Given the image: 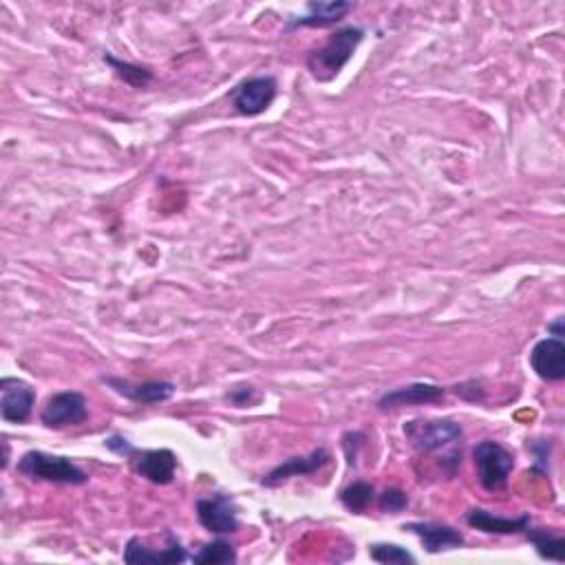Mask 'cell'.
Returning <instances> with one entry per match:
<instances>
[{
    "label": "cell",
    "instance_id": "cell-22",
    "mask_svg": "<svg viewBox=\"0 0 565 565\" xmlns=\"http://www.w3.org/2000/svg\"><path fill=\"white\" fill-rule=\"evenodd\" d=\"M104 62H109V65L120 73V76L133 84V87H146L148 82H151V71L148 69H142V67H137V65H129V62H122V60H117L113 56H104Z\"/></svg>",
    "mask_w": 565,
    "mask_h": 565
},
{
    "label": "cell",
    "instance_id": "cell-26",
    "mask_svg": "<svg viewBox=\"0 0 565 565\" xmlns=\"http://www.w3.org/2000/svg\"><path fill=\"white\" fill-rule=\"evenodd\" d=\"M228 400H232L237 407H248V404L254 402V389L252 387L234 389L232 393H228Z\"/></svg>",
    "mask_w": 565,
    "mask_h": 565
},
{
    "label": "cell",
    "instance_id": "cell-2",
    "mask_svg": "<svg viewBox=\"0 0 565 565\" xmlns=\"http://www.w3.org/2000/svg\"><path fill=\"white\" fill-rule=\"evenodd\" d=\"M18 473L34 479V482H49V484L82 486L89 482V475L84 473L76 462H71L69 457L49 455L42 451H29L20 457Z\"/></svg>",
    "mask_w": 565,
    "mask_h": 565
},
{
    "label": "cell",
    "instance_id": "cell-1",
    "mask_svg": "<svg viewBox=\"0 0 565 565\" xmlns=\"http://www.w3.org/2000/svg\"><path fill=\"white\" fill-rule=\"evenodd\" d=\"M365 40V31L360 27H345L338 29L336 34L329 36L325 45L309 53L307 69L312 71V76L321 82L334 80L340 71L345 69L347 62L354 56L360 42Z\"/></svg>",
    "mask_w": 565,
    "mask_h": 565
},
{
    "label": "cell",
    "instance_id": "cell-16",
    "mask_svg": "<svg viewBox=\"0 0 565 565\" xmlns=\"http://www.w3.org/2000/svg\"><path fill=\"white\" fill-rule=\"evenodd\" d=\"M466 521L468 526L482 530L486 535H517V532H526V528H530V515H521L517 519H504L488 513L484 508L468 510Z\"/></svg>",
    "mask_w": 565,
    "mask_h": 565
},
{
    "label": "cell",
    "instance_id": "cell-9",
    "mask_svg": "<svg viewBox=\"0 0 565 565\" xmlns=\"http://www.w3.org/2000/svg\"><path fill=\"white\" fill-rule=\"evenodd\" d=\"M133 471L148 479L153 484H170L175 479L177 471V457L173 451L168 449H153V451H133L129 455Z\"/></svg>",
    "mask_w": 565,
    "mask_h": 565
},
{
    "label": "cell",
    "instance_id": "cell-10",
    "mask_svg": "<svg viewBox=\"0 0 565 565\" xmlns=\"http://www.w3.org/2000/svg\"><path fill=\"white\" fill-rule=\"evenodd\" d=\"M530 365L546 382L565 378V343L561 338H543L530 351Z\"/></svg>",
    "mask_w": 565,
    "mask_h": 565
},
{
    "label": "cell",
    "instance_id": "cell-8",
    "mask_svg": "<svg viewBox=\"0 0 565 565\" xmlns=\"http://www.w3.org/2000/svg\"><path fill=\"white\" fill-rule=\"evenodd\" d=\"M36 404V391L25 380L3 378L0 380V415L5 422L25 424L31 418Z\"/></svg>",
    "mask_w": 565,
    "mask_h": 565
},
{
    "label": "cell",
    "instance_id": "cell-12",
    "mask_svg": "<svg viewBox=\"0 0 565 565\" xmlns=\"http://www.w3.org/2000/svg\"><path fill=\"white\" fill-rule=\"evenodd\" d=\"M188 559L186 548L181 546L179 539L168 532V548L153 550L148 548L140 537H133L124 548V561L131 565H144V563H184Z\"/></svg>",
    "mask_w": 565,
    "mask_h": 565
},
{
    "label": "cell",
    "instance_id": "cell-25",
    "mask_svg": "<svg viewBox=\"0 0 565 565\" xmlns=\"http://www.w3.org/2000/svg\"><path fill=\"white\" fill-rule=\"evenodd\" d=\"M104 446H106V449H109V451H113V453H117V455H122V457H129V455L135 451L133 446H131V442L126 440L124 435H111L109 440L104 442Z\"/></svg>",
    "mask_w": 565,
    "mask_h": 565
},
{
    "label": "cell",
    "instance_id": "cell-19",
    "mask_svg": "<svg viewBox=\"0 0 565 565\" xmlns=\"http://www.w3.org/2000/svg\"><path fill=\"white\" fill-rule=\"evenodd\" d=\"M237 561V550H234L228 541L215 539L212 543H206L195 557L193 563H208V565H223V563H234Z\"/></svg>",
    "mask_w": 565,
    "mask_h": 565
},
{
    "label": "cell",
    "instance_id": "cell-20",
    "mask_svg": "<svg viewBox=\"0 0 565 565\" xmlns=\"http://www.w3.org/2000/svg\"><path fill=\"white\" fill-rule=\"evenodd\" d=\"M340 501H343V506L351 510V513L362 515L373 501V486L367 482L349 484L343 493H340Z\"/></svg>",
    "mask_w": 565,
    "mask_h": 565
},
{
    "label": "cell",
    "instance_id": "cell-7",
    "mask_svg": "<svg viewBox=\"0 0 565 565\" xmlns=\"http://www.w3.org/2000/svg\"><path fill=\"white\" fill-rule=\"evenodd\" d=\"M199 524L212 535H232L239 530V510L228 495H212L197 501Z\"/></svg>",
    "mask_w": 565,
    "mask_h": 565
},
{
    "label": "cell",
    "instance_id": "cell-21",
    "mask_svg": "<svg viewBox=\"0 0 565 565\" xmlns=\"http://www.w3.org/2000/svg\"><path fill=\"white\" fill-rule=\"evenodd\" d=\"M369 557L376 563H415V557L398 543H373L369 546Z\"/></svg>",
    "mask_w": 565,
    "mask_h": 565
},
{
    "label": "cell",
    "instance_id": "cell-24",
    "mask_svg": "<svg viewBox=\"0 0 565 565\" xmlns=\"http://www.w3.org/2000/svg\"><path fill=\"white\" fill-rule=\"evenodd\" d=\"M530 451L535 455V471L548 473V460H550V444L548 442H532Z\"/></svg>",
    "mask_w": 565,
    "mask_h": 565
},
{
    "label": "cell",
    "instance_id": "cell-18",
    "mask_svg": "<svg viewBox=\"0 0 565 565\" xmlns=\"http://www.w3.org/2000/svg\"><path fill=\"white\" fill-rule=\"evenodd\" d=\"M526 535H528V541L532 543V546L537 548V554L541 559L557 561V563L563 561L565 541H563L561 535H557V532L546 530V528H535V530L526 528Z\"/></svg>",
    "mask_w": 565,
    "mask_h": 565
},
{
    "label": "cell",
    "instance_id": "cell-14",
    "mask_svg": "<svg viewBox=\"0 0 565 565\" xmlns=\"http://www.w3.org/2000/svg\"><path fill=\"white\" fill-rule=\"evenodd\" d=\"M104 385H109L115 393L129 398L137 404H159L166 402L175 396L177 387L173 382L166 380H155V382H142V385H133L129 380L122 378H104Z\"/></svg>",
    "mask_w": 565,
    "mask_h": 565
},
{
    "label": "cell",
    "instance_id": "cell-27",
    "mask_svg": "<svg viewBox=\"0 0 565 565\" xmlns=\"http://www.w3.org/2000/svg\"><path fill=\"white\" fill-rule=\"evenodd\" d=\"M548 334H552L554 338H561L563 336V318L559 316L557 321L548 325Z\"/></svg>",
    "mask_w": 565,
    "mask_h": 565
},
{
    "label": "cell",
    "instance_id": "cell-6",
    "mask_svg": "<svg viewBox=\"0 0 565 565\" xmlns=\"http://www.w3.org/2000/svg\"><path fill=\"white\" fill-rule=\"evenodd\" d=\"M89 418V402L80 391H62L51 396L40 413V422L47 429H67Z\"/></svg>",
    "mask_w": 565,
    "mask_h": 565
},
{
    "label": "cell",
    "instance_id": "cell-3",
    "mask_svg": "<svg viewBox=\"0 0 565 565\" xmlns=\"http://www.w3.org/2000/svg\"><path fill=\"white\" fill-rule=\"evenodd\" d=\"M462 435H464L462 424L449 418L411 420L404 424V437H407V442L422 455L455 449L457 442L462 440Z\"/></svg>",
    "mask_w": 565,
    "mask_h": 565
},
{
    "label": "cell",
    "instance_id": "cell-15",
    "mask_svg": "<svg viewBox=\"0 0 565 565\" xmlns=\"http://www.w3.org/2000/svg\"><path fill=\"white\" fill-rule=\"evenodd\" d=\"M329 462V453L325 449H316L312 455L307 457H292V460H287L285 464L276 466L272 473L265 475L261 479L263 486H281L285 484L287 479L292 477H305V475H312L316 471H321V468Z\"/></svg>",
    "mask_w": 565,
    "mask_h": 565
},
{
    "label": "cell",
    "instance_id": "cell-11",
    "mask_svg": "<svg viewBox=\"0 0 565 565\" xmlns=\"http://www.w3.org/2000/svg\"><path fill=\"white\" fill-rule=\"evenodd\" d=\"M444 387L440 385H429V382H413L407 387H398L393 391H387L385 396L378 400L380 411H391V409H402V407H420V404H433L444 398Z\"/></svg>",
    "mask_w": 565,
    "mask_h": 565
},
{
    "label": "cell",
    "instance_id": "cell-23",
    "mask_svg": "<svg viewBox=\"0 0 565 565\" xmlns=\"http://www.w3.org/2000/svg\"><path fill=\"white\" fill-rule=\"evenodd\" d=\"M378 506H380L382 513L398 515V513H402V510H407L409 497H407V493H402L400 488H387L385 493L380 495Z\"/></svg>",
    "mask_w": 565,
    "mask_h": 565
},
{
    "label": "cell",
    "instance_id": "cell-5",
    "mask_svg": "<svg viewBox=\"0 0 565 565\" xmlns=\"http://www.w3.org/2000/svg\"><path fill=\"white\" fill-rule=\"evenodd\" d=\"M276 91H279V84L272 76H254L243 80L241 84L232 89L230 102L234 106V111L245 117L261 115L263 111L270 109V104L276 98Z\"/></svg>",
    "mask_w": 565,
    "mask_h": 565
},
{
    "label": "cell",
    "instance_id": "cell-4",
    "mask_svg": "<svg viewBox=\"0 0 565 565\" xmlns=\"http://www.w3.org/2000/svg\"><path fill=\"white\" fill-rule=\"evenodd\" d=\"M473 460L479 484L490 490V493L504 490L508 486L510 473H513L515 468V457L506 446H501L493 440L479 442L473 449Z\"/></svg>",
    "mask_w": 565,
    "mask_h": 565
},
{
    "label": "cell",
    "instance_id": "cell-13",
    "mask_svg": "<svg viewBox=\"0 0 565 565\" xmlns=\"http://www.w3.org/2000/svg\"><path fill=\"white\" fill-rule=\"evenodd\" d=\"M404 530H409L411 535L420 537V541L424 543V550L429 554L455 550V548L464 546L462 532L446 524H433V521H413V524H404Z\"/></svg>",
    "mask_w": 565,
    "mask_h": 565
},
{
    "label": "cell",
    "instance_id": "cell-17",
    "mask_svg": "<svg viewBox=\"0 0 565 565\" xmlns=\"http://www.w3.org/2000/svg\"><path fill=\"white\" fill-rule=\"evenodd\" d=\"M351 3H309L307 7V14L301 18H294L287 23V29H294V27H329V25H336L338 20H343L345 14L351 12Z\"/></svg>",
    "mask_w": 565,
    "mask_h": 565
}]
</instances>
